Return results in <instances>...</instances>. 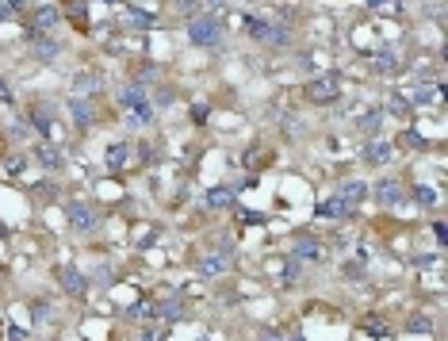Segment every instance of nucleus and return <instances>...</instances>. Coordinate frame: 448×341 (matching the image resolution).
Instances as JSON below:
<instances>
[{"instance_id":"7c9ffc66","label":"nucleus","mask_w":448,"mask_h":341,"mask_svg":"<svg viewBox=\"0 0 448 341\" xmlns=\"http://www.w3.org/2000/svg\"><path fill=\"white\" fill-rule=\"evenodd\" d=\"M223 4H226V0H211V8H223Z\"/></svg>"},{"instance_id":"f8f14e48","label":"nucleus","mask_w":448,"mask_h":341,"mask_svg":"<svg viewBox=\"0 0 448 341\" xmlns=\"http://www.w3.org/2000/svg\"><path fill=\"white\" fill-rule=\"evenodd\" d=\"M203 203H207L211 211H226V208H234V192L230 188H211L207 196H203Z\"/></svg>"},{"instance_id":"9b49d317","label":"nucleus","mask_w":448,"mask_h":341,"mask_svg":"<svg viewBox=\"0 0 448 341\" xmlns=\"http://www.w3.org/2000/svg\"><path fill=\"white\" fill-rule=\"evenodd\" d=\"M375 200L380 203H402V184L391 181V176H383V181L375 184Z\"/></svg>"},{"instance_id":"9d476101","label":"nucleus","mask_w":448,"mask_h":341,"mask_svg":"<svg viewBox=\"0 0 448 341\" xmlns=\"http://www.w3.org/2000/svg\"><path fill=\"white\" fill-rule=\"evenodd\" d=\"M315 215H318V219H348L353 211L341 203V196H326V200L315 208Z\"/></svg>"},{"instance_id":"a211bd4d","label":"nucleus","mask_w":448,"mask_h":341,"mask_svg":"<svg viewBox=\"0 0 448 341\" xmlns=\"http://www.w3.org/2000/svg\"><path fill=\"white\" fill-rule=\"evenodd\" d=\"M131 111H134V123H153V104H149V100L131 104Z\"/></svg>"},{"instance_id":"423d86ee","label":"nucleus","mask_w":448,"mask_h":341,"mask_svg":"<svg viewBox=\"0 0 448 341\" xmlns=\"http://www.w3.org/2000/svg\"><path fill=\"white\" fill-rule=\"evenodd\" d=\"M337 196H341V203H345L348 211H357L360 203L368 200V184H364V181H345V184L337 188Z\"/></svg>"},{"instance_id":"c85d7f7f","label":"nucleus","mask_w":448,"mask_h":341,"mask_svg":"<svg viewBox=\"0 0 448 341\" xmlns=\"http://www.w3.org/2000/svg\"><path fill=\"white\" fill-rule=\"evenodd\" d=\"M142 341H161V330H142Z\"/></svg>"},{"instance_id":"f257e3e1","label":"nucleus","mask_w":448,"mask_h":341,"mask_svg":"<svg viewBox=\"0 0 448 341\" xmlns=\"http://www.w3.org/2000/svg\"><path fill=\"white\" fill-rule=\"evenodd\" d=\"M188 39L196 42V46H207V50H215V46H223V24H218L215 16H192L188 19Z\"/></svg>"},{"instance_id":"bb28decb","label":"nucleus","mask_w":448,"mask_h":341,"mask_svg":"<svg viewBox=\"0 0 448 341\" xmlns=\"http://www.w3.org/2000/svg\"><path fill=\"white\" fill-rule=\"evenodd\" d=\"M131 24H134V27H149V24H153V16H142V12H131Z\"/></svg>"},{"instance_id":"7ed1b4c3","label":"nucleus","mask_w":448,"mask_h":341,"mask_svg":"<svg viewBox=\"0 0 448 341\" xmlns=\"http://www.w3.org/2000/svg\"><path fill=\"white\" fill-rule=\"evenodd\" d=\"M391 158H395V146H391L387 138H372V142H364V150H360V161L364 165H391Z\"/></svg>"},{"instance_id":"20e7f679","label":"nucleus","mask_w":448,"mask_h":341,"mask_svg":"<svg viewBox=\"0 0 448 341\" xmlns=\"http://www.w3.org/2000/svg\"><path fill=\"white\" fill-rule=\"evenodd\" d=\"M66 215H69V223H73V230L77 234H88V230H96V211L88 208V203H81V200H73V203H66Z\"/></svg>"},{"instance_id":"4be33fe9","label":"nucleus","mask_w":448,"mask_h":341,"mask_svg":"<svg viewBox=\"0 0 448 341\" xmlns=\"http://www.w3.org/2000/svg\"><path fill=\"white\" fill-rule=\"evenodd\" d=\"M364 333H372V338H387V326H383V318L368 315V318H364Z\"/></svg>"},{"instance_id":"aec40b11","label":"nucleus","mask_w":448,"mask_h":341,"mask_svg":"<svg viewBox=\"0 0 448 341\" xmlns=\"http://www.w3.org/2000/svg\"><path fill=\"white\" fill-rule=\"evenodd\" d=\"M39 158H42V165H46V169L62 165V150H58V146H42V150H39Z\"/></svg>"},{"instance_id":"c756f323","label":"nucleus","mask_w":448,"mask_h":341,"mask_svg":"<svg viewBox=\"0 0 448 341\" xmlns=\"http://www.w3.org/2000/svg\"><path fill=\"white\" fill-rule=\"evenodd\" d=\"M261 341H280V338H276V333H261Z\"/></svg>"},{"instance_id":"4468645a","label":"nucleus","mask_w":448,"mask_h":341,"mask_svg":"<svg viewBox=\"0 0 448 341\" xmlns=\"http://www.w3.org/2000/svg\"><path fill=\"white\" fill-rule=\"evenodd\" d=\"M35 42H39V46H35V54H39L42 62H54V58H58V42H54V39H46V35H35Z\"/></svg>"},{"instance_id":"412c9836","label":"nucleus","mask_w":448,"mask_h":341,"mask_svg":"<svg viewBox=\"0 0 448 341\" xmlns=\"http://www.w3.org/2000/svg\"><path fill=\"white\" fill-rule=\"evenodd\" d=\"M380 123H383V111H368V116H360V119H357V127H360V131H368V134H372Z\"/></svg>"},{"instance_id":"5701e85b","label":"nucleus","mask_w":448,"mask_h":341,"mask_svg":"<svg viewBox=\"0 0 448 341\" xmlns=\"http://www.w3.org/2000/svg\"><path fill=\"white\" fill-rule=\"evenodd\" d=\"M375 69H380V73H395V69H398V54H395V50H391V54H380Z\"/></svg>"},{"instance_id":"6ab92c4d","label":"nucleus","mask_w":448,"mask_h":341,"mask_svg":"<svg viewBox=\"0 0 448 341\" xmlns=\"http://www.w3.org/2000/svg\"><path fill=\"white\" fill-rule=\"evenodd\" d=\"M108 165H111V169H123V165H127V146H123V142L108 146Z\"/></svg>"},{"instance_id":"f03ea898","label":"nucleus","mask_w":448,"mask_h":341,"mask_svg":"<svg viewBox=\"0 0 448 341\" xmlns=\"http://www.w3.org/2000/svg\"><path fill=\"white\" fill-rule=\"evenodd\" d=\"M341 96V81L337 73H322L315 81H307V100L310 104H333Z\"/></svg>"},{"instance_id":"1a4fd4ad","label":"nucleus","mask_w":448,"mask_h":341,"mask_svg":"<svg viewBox=\"0 0 448 341\" xmlns=\"http://www.w3.org/2000/svg\"><path fill=\"white\" fill-rule=\"evenodd\" d=\"M199 273L203 276H226L230 273V257H226V253H203V257H199Z\"/></svg>"},{"instance_id":"2eb2a0df","label":"nucleus","mask_w":448,"mask_h":341,"mask_svg":"<svg viewBox=\"0 0 448 341\" xmlns=\"http://www.w3.org/2000/svg\"><path fill=\"white\" fill-rule=\"evenodd\" d=\"M295 257H299V261H318V257H322V246H318V241H299V246H295Z\"/></svg>"},{"instance_id":"cd10ccee","label":"nucleus","mask_w":448,"mask_h":341,"mask_svg":"<svg viewBox=\"0 0 448 341\" xmlns=\"http://www.w3.org/2000/svg\"><path fill=\"white\" fill-rule=\"evenodd\" d=\"M0 104H12V89L4 81H0Z\"/></svg>"},{"instance_id":"393cba45","label":"nucleus","mask_w":448,"mask_h":341,"mask_svg":"<svg viewBox=\"0 0 448 341\" xmlns=\"http://www.w3.org/2000/svg\"><path fill=\"white\" fill-rule=\"evenodd\" d=\"M387 108H391V116H407V100H402V96H398V92H395V96H391V100H387Z\"/></svg>"},{"instance_id":"f3484780","label":"nucleus","mask_w":448,"mask_h":341,"mask_svg":"<svg viewBox=\"0 0 448 341\" xmlns=\"http://www.w3.org/2000/svg\"><path fill=\"white\" fill-rule=\"evenodd\" d=\"M368 8L380 12V16H398V12H402V4H398V0H368Z\"/></svg>"},{"instance_id":"6e6552de","label":"nucleus","mask_w":448,"mask_h":341,"mask_svg":"<svg viewBox=\"0 0 448 341\" xmlns=\"http://www.w3.org/2000/svg\"><path fill=\"white\" fill-rule=\"evenodd\" d=\"M69 111H73V123L81 127V131H88V127L96 123V108H92L84 96H73V100H69Z\"/></svg>"},{"instance_id":"b1692460","label":"nucleus","mask_w":448,"mask_h":341,"mask_svg":"<svg viewBox=\"0 0 448 341\" xmlns=\"http://www.w3.org/2000/svg\"><path fill=\"white\" fill-rule=\"evenodd\" d=\"M24 169H27L24 158H4V176H19Z\"/></svg>"},{"instance_id":"39448f33","label":"nucleus","mask_w":448,"mask_h":341,"mask_svg":"<svg viewBox=\"0 0 448 341\" xmlns=\"http://www.w3.org/2000/svg\"><path fill=\"white\" fill-rule=\"evenodd\" d=\"M249 35L257 42H265V46H283L288 42V31L276 24H265V19H249Z\"/></svg>"},{"instance_id":"0eeeda50","label":"nucleus","mask_w":448,"mask_h":341,"mask_svg":"<svg viewBox=\"0 0 448 341\" xmlns=\"http://www.w3.org/2000/svg\"><path fill=\"white\" fill-rule=\"evenodd\" d=\"M58 284L69 291V295H84V273L77 265H62L58 268Z\"/></svg>"},{"instance_id":"a878e982","label":"nucleus","mask_w":448,"mask_h":341,"mask_svg":"<svg viewBox=\"0 0 448 341\" xmlns=\"http://www.w3.org/2000/svg\"><path fill=\"white\" fill-rule=\"evenodd\" d=\"M433 200H437V196H433V188H418V203H425V208H433Z\"/></svg>"},{"instance_id":"ddd939ff","label":"nucleus","mask_w":448,"mask_h":341,"mask_svg":"<svg viewBox=\"0 0 448 341\" xmlns=\"http://www.w3.org/2000/svg\"><path fill=\"white\" fill-rule=\"evenodd\" d=\"M58 8H42L39 16H35V27H31V35H42V31H50V27L58 24Z\"/></svg>"},{"instance_id":"dca6fc26","label":"nucleus","mask_w":448,"mask_h":341,"mask_svg":"<svg viewBox=\"0 0 448 341\" xmlns=\"http://www.w3.org/2000/svg\"><path fill=\"white\" fill-rule=\"evenodd\" d=\"M96 89H100V81H96L92 73H81V77L73 81V96H88V92H96Z\"/></svg>"}]
</instances>
